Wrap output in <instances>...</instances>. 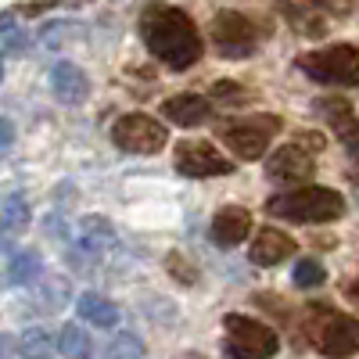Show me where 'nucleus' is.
<instances>
[{
    "label": "nucleus",
    "instance_id": "nucleus-1",
    "mask_svg": "<svg viewBox=\"0 0 359 359\" xmlns=\"http://www.w3.org/2000/svg\"><path fill=\"white\" fill-rule=\"evenodd\" d=\"M140 36L162 65L184 72L201 57V36L184 8L147 4L140 15Z\"/></svg>",
    "mask_w": 359,
    "mask_h": 359
},
{
    "label": "nucleus",
    "instance_id": "nucleus-2",
    "mask_svg": "<svg viewBox=\"0 0 359 359\" xmlns=\"http://www.w3.org/2000/svg\"><path fill=\"white\" fill-rule=\"evenodd\" d=\"M266 212L291 223H334L345 212V198L331 187H302L266 201Z\"/></svg>",
    "mask_w": 359,
    "mask_h": 359
},
{
    "label": "nucleus",
    "instance_id": "nucleus-3",
    "mask_svg": "<svg viewBox=\"0 0 359 359\" xmlns=\"http://www.w3.org/2000/svg\"><path fill=\"white\" fill-rule=\"evenodd\" d=\"M223 334H226V355L233 359H273L280 352L277 334L245 313H230L223 320Z\"/></svg>",
    "mask_w": 359,
    "mask_h": 359
},
{
    "label": "nucleus",
    "instance_id": "nucleus-4",
    "mask_svg": "<svg viewBox=\"0 0 359 359\" xmlns=\"http://www.w3.org/2000/svg\"><path fill=\"white\" fill-rule=\"evenodd\" d=\"M298 69L316 83H331V86H359V47L338 43V47H323L313 54L298 57Z\"/></svg>",
    "mask_w": 359,
    "mask_h": 359
},
{
    "label": "nucleus",
    "instance_id": "nucleus-5",
    "mask_svg": "<svg viewBox=\"0 0 359 359\" xmlns=\"http://www.w3.org/2000/svg\"><path fill=\"white\" fill-rule=\"evenodd\" d=\"M212 43L223 57L230 62H241V57H252L255 47H259V29L252 18H245L241 11H216L212 15Z\"/></svg>",
    "mask_w": 359,
    "mask_h": 359
},
{
    "label": "nucleus",
    "instance_id": "nucleus-6",
    "mask_svg": "<svg viewBox=\"0 0 359 359\" xmlns=\"http://www.w3.org/2000/svg\"><path fill=\"white\" fill-rule=\"evenodd\" d=\"M280 133V118L277 115H259V118H245V123H226L219 130L223 144H230V151L241 162H255L266 155V144Z\"/></svg>",
    "mask_w": 359,
    "mask_h": 359
},
{
    "label": "nucleus",
    "instance_id": "nucleus-7",
    "mask_svg": "<svg viewBox=\"0 0 359 359\" xmlns=\"http://www.w3.org/2000/svg\"><path fill=\"white\" fill-rule=\"evenodd\" d=\"M323 151V137L320 133H294L291 144L277 147L266 158V172L273 180H306L313 172L316 155Z\"/></svg>",
    "mask_w": 359,
    "mask_h": 359
},
{
    "label": "nucleus",
    "instance_id": "nucleus-8",
    "mask_svg": "<svg viewBox=\"0 0 359 359\" xmlns=\"http://www.w3.org/2000/svg\"><path fill=\"white\" fill-rule=\"evenodd\" d=\"M111 140L123 147V151H130V155H158L165 147V126L155 123L151 115L130 111V115H123L111 126Z\"/></svg>",
    "mask_w": 359,
    "mask_h": 359
},
{
    "label": "nucleus",
    "instance_id": "nucleus-9",
    "mask_svg": "<svg viewBox=\"0 0 359 359\" xmlns=\"http://www.w3.org/2000/svg\"><path fill=\"white\" fill-rule=\"evenodd\" d=\"M316 348L327 359H345L359 352V320L352 316H338V313H323L320 327H313Z\"/></svg>",
    "mask_w": 359,
    "mask_h": 359
},
{
    "label": "nucleus",
    "instance_id": "nucleus-10",
    "mask_svg": "<svg viewBox=\"0 0 359 359\" xmlns=\"http://www.w3.org/2000/svg\"><path fill=\"white\" fill-rule=\"evenodd\" d=\"M176 169L184 172V176H226L233 172V162L219 151L216 144H208V140H180L176 147Z\"/></svg>",
    "mask_w": 359,
    "mask_h": 359
},
{
    "label": "nucleus",
    "instance_id": "nucleus-11",
    "mask_svg": "<svg viewBox=\"0 0 359 359\" xmlns=\"http://www.w3.org/2000/svg\"><path fill=\"white\" fill-rule=\"evenodd\" d=\"M316 111H323V118L334 126V133H338V140L352 151V158H359V115L345 104V101H338V97H327V101H316Z\"/></svg>",
    "mask_w": 359,
    "mask_h": 359
},
{
    "label": "nucleus",
    "instance_id": "nucleus-12",
    "mask_svg": "<svg viewBox=\"0 0 359 359\" xmlns=\"http://www.w3.org/2000/svg\"><path fill=\"white\" fill-rule=\"evenodd\" d=\"M248 233H252V216H248V208L226 205V208H219V212H216V219H212V241H216L219 248L241 245Z\"/></svg>",
    "mask_w": 359,
    "mask_h": 359
},
{
    "label": "nucleus",
    "instance_id": "nucleus-13",
    "mask_svg": "<svg viewBox=\"0 0 359 359\" xmlns=\"http://www.w3.org/2000/svg\"><path fill=\"white\" fill-rule=\"evenodd\" d=\"M287 255H294V237H287L284 230L273 226H262L252 241V262L255 266H277Z\"/></svg>",
    "mask_w": 359,
    "mask_h": 359
},
{
    "label": "nucleus",
    "instance_id": "nucleus-14",
    "mask_svg": "<svg viewBox=\"0 0 359 359\" xmlns=\"http://www.w3.org/2000/svg\"><path fill=\"white\" fill-rule=\"evenodd\" d=\"M162 115L169 118V123L191 130V126H201V123L212 118V104H208L205 97H198V94H180V97H169L162 104Z\"/></svg>",
    "mask_w": 359,
    "mask_h": 359
},
{
    "label": "nucleus",
    "instance_id": "nucleus-15",
    "mask_svg": "<svg viewBox=\"0 0 359 359\" xmlns=\"http://www.w3.org/2000/svg\"><path fill=\"white\" fill-rule=\"evenodd\" d=\"M50 90H54V97L62 104H79L86 97L90 83H86L83 69H76L72 62H62V65H54V72H50Z\"/></svg>",
    "mask_w": 359,
    "mask_h": 359
},
{
    "label": "nucleus",
    "instance_id": "nucleus-16",
    "mask_svg": "<svg viewBox=\"0 0 359 359\" xmlns=\"http://www.w3.org/2000/svg\"><path fill=\"white\" fill-rule=\"evenodd\" d=\"M76 309H79V316L86 323H94V327H115V320H118L115 302H108V298L97 294V291H86L79 302H76Z\"/></svg>",
    "mask_w": 359,
    "mask_h": 359
},
{
    "label": "nucleus",
    "instance_id": "nucleus-17",
    "mask_svg": "<svg viewBox=\"0 0 359 359\" xmlns=\"http://www.w3.org/2000/svg\"><path fill=\"white\" fill-rule=\"evenodd\" d=\"M57 348H62L65 359H90L94 355V341H90L86 331L76 323H65L62 331H57Z\"/></svg>",
    "mask_w": 359,
    "mask_h": 359
},
{
    "label": "nucleus",
    "instance_id": "nucleus-18",
    "mask_svg": "<svg viewBox=\"0 0 359 359\" xmlns=\"http://www.w3.org/2000/svg\"><path fill=\"white\" fill-rule=\"evenodd\" d=\"M18 352H22V359H54L62 348H57V341L43 331V327H33V331H25V334H22Z\"/></svg>",
    "mask_w": 359,
    "mask_h": 359
},
{
    "label": "nucleus",
    "instance_id": "nucleus-19",
    "mask_svg": "<svg viewBox=\"0 0 359 359\" xmlns=\"http://www.w3.org/2000/svg\"><path fill=\"white\" fill-rule=\"evenodd\" d=\"M40 273V255L33 252V248H25V252H15L11 259H8V280L11 284H29V280H33Z\"/></svg>",
    "mask_w": 359,
    "mask_h": 359
},
{
    "label": "nucleus",
    "instance_id": "nucleus-20",
    "mask_svg": "<svg viewBox=\"0 0 359 359\" xmlns=\"http://www.w3.org/2000/svg\"><path fill=\"white\" fill-rule=\"evenodd\" d=\"M29 226V201L22 194H8L4 198V230L8 233H18Z\"/></svg>",
    "mask_w": 359,
    "mask_h": 359
},
{
    "label": "nucleus",
    "instance_id": "nucleus-21",
    "mask_svg": "<svg viewBox=\"0 0 359 359\" xmlns=\"http://www.w3.org/2000/svg\"><path fill=\"white\" fill-rule=\"evenodd\" d=\"M83 237H86L90 245H97V248L115 245V230H111V223L101 219V216H86V219H83Z\"/></svg>",
    "mask_w": 359,
    "mask_h": 359
},
{
    "label": "nucleus",
    "instance_id": "nucleus-22",
    "mask_svg": "<svg viewBox=\"0 0 359 359\" xmlns=\"http://www.w3.org/2000/svg\"><path fill=\"white\" fill-rule=\"evenodd\" d=\"M284 11V18H294L298 22V33H302V36H323L327 33V29H323V22L309 11V8H294V4H284L280 8Z\"/></svg>",
    "mask_w": 359,
    "mask_h": 359
},
{
    "label": "nucleus",
    "instance_id": "nucleus-23",
    "mask_svg": "<svg viewBox=\"0 0 359 359\" xmlns=\"http://www.w3.org/2000/svg\"><path fill=\"white\" fill-rule=\"evenodd\" d=\"M22 47H25V33L15 25L11 15H4L0 18V50H4V57H15Z\"/></svg>",
    "mask_w": 359,
    "mask_h": 359
},
{
    "label": "nucleus",
    "instance_id": "nucleus-24",
    "mask_svg": "<svg viewBox=\"0 0 359 359\" xmlns=\"http://www.w3.org/2000/svg\"><path fill=\"white\" fill-rule=\"evenodd\" d=\"M108 359H144V345L137 334H115L108 345Z\"/></svg>",
    "mask_w": 359,
    "mask_h": 359
},
{
    "label": "nucleus",
    "instance_id": "nucleus-25",
    "mask_svg": "<svg viewBox=\"0 0 359 359\" xmlns=\"http://www.w3.org/2000/svg\"><path fill=\"white\" fill-rule=\"evenodd\" d=\"M327 280V269L316 262V259H302L294 266V284L298 287H320Z\"/></svg>",
    "mask_w": 359,
    "mask_h": 359
},
{
    "label": "nucleus",
    "instance_id": "nucleus-26",
    "mask_svg": "<svg viewBox=\"0 0 359 359\" xmlns=\"http://www.w3.org/2000/svg\"><path fill=\"white\" fill-rule=\"evenodd\" d=\"M165 269L169 273L184 284V287H191L194 280H198V269H194V262L187 259V255H180V252H172V255H165Z\"/></svg>",
    "mask_w": 359,
    "mask_h": 359
},
{
    "label": "nucleus",
    "instance_id": "nucleus-27",
    "mask_svg": "<svg viewBox=\"0 0 359 359\" xmlns=\"http://www.w3.org/2000/svg\"><path fill=\"white\" fill-rule=\"evenodd\" d=\"M212 97L223 101V104H245V101H248V94L241 90V83H230V79H219V83L212 86Z\"/></svg>",
    "mask_w": 359,
    "mask_h": 359
},
{
    "label": "nucleus",
    "instance_id": "nucleus-28",
    "mask_svg": "<svg viewBox=\"0 0 359 359\" xmlns=\"http://www.w3.org/2000/svg\"><path fill=\"white\" fill-rule=\"evenodd\" d=\"M65 29H72V22L47 25V29H43V43H47V47H62V43H65Z\"/></svg>",
    "mask_w": 359,
    "mask_h": 359
},
{
    "label": "nucleus",
    "instance_id": "nucleus-29",
    "mask_svg": "<svg viewBox=\"0 0 359 359\" xmlns=\"http://www.w3.org/2000/svg\"><path fill=\"white\" fill-rule=\"evenodd\" d=\"M0 126H4V140H0V147H4V151H11V140H15V126H11V118H0Z\"/></svg>",
    "mask_w": 359,
    "mask_h": 359
},
{
    "label": "nucleus",
    "instance_id": "nucleus-30",
    "mask_svg": "<svg viewBox=\"0 0 359 359\" xmlns=\"http://www.w3.org/2000/svg\"><path fill=\"white\" fill-rule=\"evenodd\" d=\"M348 176H352V184H359V158H352V169H348Z\"/></svg>",
    "mask_w": 359,
    "mask_h": 359
},
{
    "label": "nucleus",
    "instance_id": "nucleus-31",
    "mask_svg": "<svg viewBox=\"0 0 359 359\" xmlns=\"http://www.w3.org/2000/svg\"><path fill=\"white\" fill-rule=\"evenodd\" d=\"M352 298H355V302H359V277L352 280Z\"/></svg>",
    "mask_w": 359,
    "mask_h": 359
},
{
    "label": "nucleus",
    "instance_id": "nucleus-32",
    "mask_svg": "<svg viewBox=\"0 0 359 359\" xmlns=\"http://www.w3.org/2000/svg\"><path fill=\"white\" fill-rule=\"evenodd\" d=\"M187 359H201V355H187Z\"/></svg>",
    "mask_w": 359,
    "mask_h": 359
}]
</instances>
